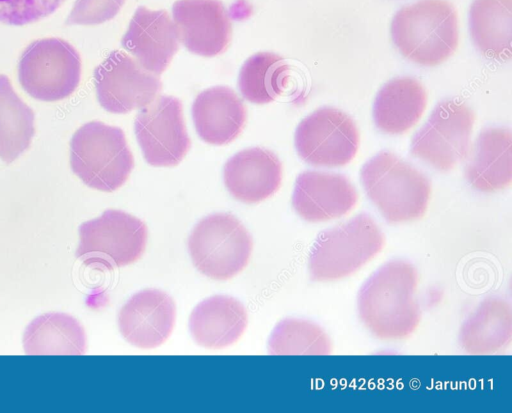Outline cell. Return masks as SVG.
<instances>
[{
    "mask_svg": "<svg viewBox=\"0 0 512 413\" xmlns=\"http://www.w3.org/2000/svg\"><path fill=\"white\" fill-rule=\"evenodd\" d=\"M134 132L146 162L152 166L177 165L191 146L182 103L172 96H161L141 108Z\"/></svg>",
    "mask_w": 512,
    "mask_h": 413,
    "instance_id": "8fae6325",
    "label": "cell"
},
{
    "mask_svg": "<svg viewBox=\"0 0 512 413\" xmlns=\"http://www.w3.org/2000/svg\"><path fill=\"white\" fill-rule=\"evenodd\" d=\"M121 45L144 69L158 75L178 51L179 38L175 24L165 10L153 11L140 6L122 37Z\"/></svg>",
    "mask_w": 512,
    "mask_h": 413,
    "instance_id": "2e32d148",
    "label": "cell"
},
{
    "mask_svg": "<svg viewBox=\"0 0 512 413\" xmlns=\"http://www.w3.org/2000/svg\"><path fill=\"white\" fill-rule=\"evenodd\" d=\"M426 103V91L419 81L412 77L395 78L386 83L375 98V125L387 134L405 133L420 119Z\"/></svg>",
    "mask_w": 512,
    "mask_h": 413,
    "instance_id": "44dd1931",
    "label": "cell"
},
{
    "mask_svg": "<svg viewBox=\"0 0 512 413\" xmlns=\"http://www.w3.org/2000/svg\"><path fill=\"white\" fill-rule=\"evenodd\" d=\"M84 328L64 313H46L35 318L23 336L28 355H82L86 352Z\"/></svg>",
    "mask_w": 512,
    "mask_h": 413,
    "instance_id": "603a6c76",
    "label": "cell"
},
{
    "mask_svg": "<svg viewBox=\"0 0 512 413\" xmlns=\"http://www.w3.org/2000/svg\"><path fill=\"white\" fill-rule=\"evenodd\" d=\"M66 0H0V23L23 26L54 13Z\"/></svg>",
    "mask_w": 512,
    "mask_h": 413,
    "instance_id": "83f0119b",
    "label": "cell"
},
{
    "mask_svg": "<svg viewBox=\"0 0 512 413\" xmlns=\"http://www.w3.org/2000/svg\"><path fill=\"white\" fill-rule=\"evenodd\" d=\"M464 170L468 183L490 193L509 186L512 179V135L508 129L487 128L468 152Z\"/></svg>",
    "mask_w": 512,
    "mask_h": 413,
    "instance_id": "ac0fdd59",
    "label": "cell"
},
{
    "mask_svg": "<svg viewBox=\"0 0 512 413\" xmlns=\"http://www.w3.org/2000/svg\"><path fill=\"white\" fill-rule=\"evenodd\" d=\"M357 200V191L346 176L319 171L300 173L292 195L294 210L308 222L340 218L354 208Z\"/></svg>",
    "mask_w": 512,
    "mask_h": 413,
    "instance_id": "9a60e30c",
    "label": "cell"
},
{
    "mask_svg": "<svg viewBox=\"0 0 512 413\" xmlns=\"http://www.w3.org/2000/svg\"><path fill=\"white\" fill-rule=\"evenodd\" d=\"M391 36L400 53L422 66L447 60L458 46V19L446 0H420L402 7L391 23Z\"/></svg>",
    "mask_w": 512,
    "mask_h": 413,
    "instance_id": "7a4b0ae2",
    "label": "cell"
},
{
    "mask_svg": "<svg viewBox=\"0 0 512 413\" xmlns=\"http://www.w3.org/2000/svg\"><path fill=\"white\" fill-rule=\"evenodd\" d=\"M70 166L88 187L112 192L128 179L134 158L121 128L91 121L71 138Z\"/></svg>",
    "mask_w": 512,
    "mask_h": 413,
    "instance_id": "5b68a950",
    "label": "cell"
},
{
    "mask_svg": "<svg viewBox=\"0 0 512 413\" xmlns=\"http://www.w3.org/2000/svg\"><path fill=\"white\" fill-rule=\"evenodd\" d=\"M76 257L85 265L112 270L136 262L144 253L147 228L143 221L121 210L108 209L79 227Z\"/></svg>",
    "mask_w": 512,
    "mask_h": 413,
    "instance_id": "52a82bcc",
    "label": "cell"
},
{
    "mask_svg": "<svg viewBox=\"0 0 512 413\" xmlns=\"http://www.w3.org/2000/svg\"><path fill=\"white\" fill-rule=\"evenodd\" d=\"M511 307L505 300L492 297L484 300L464 322L460 344L470 354H493L511 343Z\"/></svg>",
    "mask_w": 512,
    "mask_h": 413,
    "instance_id": "7402d4cb",
    "label": "cell"
},
{
    "mask_svg": "<svg viewBox=\"0 0 512 413\" xmlns=\"http://www.w3.org/2000/svg\"><path fill=\"white\" fill-rule=\"evenodd\" d=\"M295 147L300 158L312 166H344L356 155L359 133L346 113L322 107L299 123Z\"/></svg>",
    "mask_w": 512,
    "mask_h": 413,
    "instance_id": "30bf717a",
    "label": "cell"
},
{
    "mask_svg": "<svg viewBox=\"0 0 512 413\" xmlns=\"http://www.w3.org/2000/svg\"><path fill=\"white\" fill-rule=\"evenodd\" d=\"M93 78L99 104L115 114H125L149 105L162 87L156 74L118 50L112 51L95 68Z\"/></svg>",
    "mask_w": 512,
    "mask_h": 413,
    "instance_id": "7c38bea8",
    "label": "cell"
},
{
    "mask_svg": "<svg viewBox=\"0 0 512 413\" xmlns=\"http://www.w3.org/2000/svg\"><path fill=\"white\" fill-rule=\"evenodd\" d=\"M125 0H76L65 25H97L116 16Z\"/></svg>",
    "mask_w": 512,
    "mask_h": 413,
    "instance_id": "f1b7e54d",
    "label": "cell"
},
{
    "mask_svg": "<svg viewBox=\"0 0 512 413\" xmlns=\"http://www.w3.org/2000/svg\"><path fill=\"white\" fill-rule=\"evenodd\" d=\"M418 274L405 260H392L377 269L361 286L357 297L359 318L381 340L410 336L421 312L416 299Z\"/></svg>",
    "mask_w": 512,
    "mask_h": 413,
    "instance_id": "6da1fadb",
    "label": "cell"
},
{
    "mask_svg": "<svg viewBox=\"0 0 512 413\" xmlns=\"http://www.w3.org/2000/svg\"><path fill=\"white\" fill-rule=\"evenodd\" d=\"M172 14L178 38L188 51L212 57L227 49L232 25L221 1L177 0Z\"/></svg>",
    "mask_w": 512,
    "mask_h": 413,
    "instance_id": "4fadbf2b",
    "label": "cell"
},
{
    "mask_svg": "<svg viewBox=\"0 0 512 413\" xmlns=\"http://www.w3.org/2000/svg\"><path fill=\"white\" fill-rule=\"evenodd\" d=\"M364 190L391 224L424 216L431 194L429 179L408 162L389 151H381L361 169Z\"/></svg>",
    "mask_w": 512,
    "mask_h": 413,
    "instance_id": "3957f363",
    "label": "cell"
},
{
    "mask_svg": "<svg viewBox=\"0 0 512 413\" xmlns=\"http://www.w3.org/2000/svg\"><path fill=\"white\" fill-rule=\"evenodd\" d=\"M78 51L61 38H43L30 43L18 64V79L24 91L36 100L53 102L69 97L81 79Z\"/></svg>",
    "mask_w": 512,
    "mask_h": 413,
    "instance_id": "ba28073f",
    "label": "cell"
},
{
    "mask_svg": "<svg viewBox=\"0 0 512 413\" xmlns=\"http://www.w3.org/2000/svg\"><path fill=\"white\" fill-rule=\"evenodd\" d=\"M385 244L383 232L366 213L323 231L313 244L308 261L314 281L348 277L374 259Z\"/></svg>",
    "mask_w": 512,
    "mask_h": 413,
    "instance_id": "277c9868",
    "label": "cell"
},
{
    "mask_svg": "<svg viewBox=\"0 0 512 413\" xmlns=\"http://www.w3.org/2000/svg\"><path fill=\"white\" fill-rule=\"evenodd\" d=\"M176 319L172 298L156 289L134 294L120 309V333L130 344L150 349L162 345L171 335Z\"/></svg>",
    "mask_w": 512,
    "mask_h": 413,
    "instance_id": "5bb4252c",
    "label": "cell"
},
{
    "mask_svg": "<svg viewBox=\"0 0 512 413\" xmlns=\"http://www.w3.org/2000/svg\"><path fill=\"white\" fill-rule=\"evenodd\" d=\"M469 29L477 49L486 57L511 58L512 0H474Z\"/></svg>",
    "mask_w": 512,
    "mask_h": 413,
    "instance_id": "cb8c5ba5",
    "label": "cell"
},
{
    "mask_svg": "<svg viewBox=\"0 0 512 413\" xmlns=\"http://www.w3.org/2000/svg\"><path fill=\"white\" fill-rule=\"evenodd\" d=\"M223 179L227 190L236 200L248 204L258 203L279 189L282 164L268 149H244L225 163Z\"/></svg>",
    "mask_w": 512,
    "mask_h": 413,
    "instance_id": "e0dca14e",
    "label": "cell"
},
{
    "mask_svg": "<svg viewBox=\"0 0 512 413\" xmlns=\"http://www.w3.org/2000/svg\"><path fill=\"white\" fill-rule=\"evenodd\" d=\"M252 238L233 215L216 213L201 219L193 228L188 249L194 266L205 276L225 281L248 264Z\"/></svg>",
    "mask_w": 512,
    "mask_h": 413,
    "instance_id": "8992f818",
    "label": "cell"
},
{
    "mask_svg": "<svg viewBox=\"0 0 512 413\" xmlns=\"http://www.w3.org/2000/svg\"><path fill=\"white\" fill-rule=\"evenodd\" d=\"M285 60L271 52H259L249 57L241 67L238 87L244 99L266 104L282 94L289 78Z\"/></svg>",
    "mask_w": 512,
    "mask_h": 413,
    "instance_id": "484cf974",
    "label": "cell"
},
{
    "mask_svg": "<svg viewBox=\"0 0 512 413\" xmlns=\"http://www.w3.org/2000/svg\"><path fill=\"white\" fill-rule=\"evenodd\" d=\"M247 312L233 297L216 295L199 303L189 318L194 341L208 349L236 343L247 327Z\"/></svg>",
    "mask_w": 512,
    "mask_h": 413,
    "instance_id": "ffe728a7",
    "label": "cell"
},
{
    "mask_svg": "<svg viewBox=\"0 0 512 413\" xmlns=\"http://www.w3.org/2000/svg\"><path fill=\"white\" fill-rule=\"evenodd\" d=\"M474 123L473 111L464 103H438L411 142L412 156L440 171H449L466 158Z\"/></svg>",
    "mask_w": 512,
    "mask_h": 413,
    "instance_id": "9c48e42d",
    "label": "cell"
},
{
    "mask_svg": "<svg viewBox=\"0 0 512 413\" xmlns=\"http://www.w3.org/2000/svg\"><path fill=\"white\" fill-rule=\"evenodd\" d=\"M268 350L274 355H326L331 352L328 335L316 324L285 319L273 330Z\"/></svg>",
    "mask_w": 512,
    "mask_h": 413,
    "instance_id": "4316f807",
    "label": "cell"
},
{
    "mask_svg": "<svg viewBox=\"0 0 512 413\" xmlns=\"http://www.w3.org/2000/svg\"><path fill=\"white\" fill-rule=\"evenodd\" d=\"M33 110L15 92L10 79L0 74V159L10 164L24 153L35 133Z\"/></svg>",
    "mask_w": 512,
    "mask_h": 413,
    "instance_id": "d4e9b609",
    "label": "cell"
},
{
    "mask_svg": "<svg viewBox=\"0 0 512 413\" xmlns=\"http://www.w3.org/2000/svg\"><path fill=\"white\" fill-rule=\"evenodd\" d=\"M192 118L199 137L213 145L236 139L246 122V108L229 87L215 86L200 92L192 105Z\"/></svg>",
    "mask_w": 512,
    "mask_h": 413,
    "instance_id": "d6986e66",
    "label": "cell"
}]
</instances>
